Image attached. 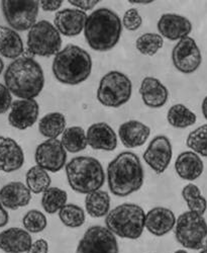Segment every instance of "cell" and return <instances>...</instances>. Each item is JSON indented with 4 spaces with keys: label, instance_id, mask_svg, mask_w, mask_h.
I'll return each mask as SVG.
<instances>
[{
    "label": "cell",
    "instance_id": "cell-43",
    "mask_svg": "<svg viewBox=\"0 0 207 253\" xmlns=\"http://www.w3.org/2000/svg\"><path fill=\"white\" fill-rule=\"evenodd\" d=\"M9 222V215L3 205L0 203V228L5 227Z\"/></svg>",
    "mask_w": 207,
    "mask_h": 253
},
{
    "label": "cell",
    "instance_id": "cell-34",
    "mask_svg": "<svg viewBox=\"0 0 207 253\" xmlns=\"http://www.w3.org/2000/svg\"><path fill=\"white\" fill-rule=\"evenodd\" d=\"M59 218L69 228H79L84 225L86 220L84 210L74 204H66L62 208L59 212Z\"/></svg>",
    "mask_w": 207,
    "mask_h": 253
},
{
    "label": "cell",
    "instance_id": "cell-31",
    "mask_svg": "<svg viewBox=\"0 0 207 253\" xmlns=\"http://www.w3.org/2000/svg\"><path fill=\"white\" fill-rule=\"evenodd\" d=\"M196 115L182 103L174 104L167 114L168 123L177 129H185L196 123Z\"/></svg>",
    "mask_w": 207,
    "mask_h": 253
},
{
    "label": "cell",
    "instance_id": "cell-11",
    "mask_svg": "<svg viewBox=\"0 0 207 253\" xmlns=\"http://www.w3.org/2000/svg\"><path fill=\"white\" fill-rule=\"evenodd\" d=\"M115 235L106 227L92 226L86 230L76 249V253H118Z\"/></svg>",
    "mask_w": 207,
    "mask_h": 253
},
{
    "label": "cell",
    "instance_id": "cell-27",
    "mask_svg": "<svg viewBox=\"0 0 207 253\" xmlns=\"http://www.w3.org/2000/svg\"><path fill=\"white\" fill-rule=\"evenodd\" d=\"M85 209L88 215L92 218L106 216L110 211V196L101 189L86 195Z\"/></svg>",
    "mask_w": 207,
    "mask_h": 253
},
{
    "label": "cell",
    "instance_id": "cell-37",
    "mask_svg": "<svg viewBox=\"0 0 207 253\" xmlns=\"http://www.w3.org/2000/svg\"><path fill=\"white\" fill-rule=\"evenodd\" d=\"M23 225L25 230L30 232V233L36 234L46 229L48 221L45 214L41 213L40 211L31 210L24 216Z\"/></svg>",
    "mask_w": 207,
    "mask_h": 253
},
{
    "label": "cell",
    "instance_id": "cell-5",
    "mask_svg": "<svg viewBox=\"0 0 207 253\" xmlns=\"http://www.w3.org/2000/svg\"><path fill=\"white\" fill-rule=\"evenodd\" d=\"M68 183L74 192L88 195L104 184L105 172L102 164L94 157L78 156L65 166Z\"/></svg>",
    "mask_w": 207,
    "mask_h": 253
},
{
    "label": "cell",
    "instance_id": "cell-35",
    "mask_svg": "<svg viewBox=\"0 0 207 253\" xmlns=\"http://www.w3.org/2000/svg\"><path fill=\"white\" fill-rule=\"evenodd\" d=\"M164 46L163 37L155 33H147L141 35L137 39L136 48L137 50L146 56L156 55Z\"/></svg>",
    "mask_w": 207,
    "mask_h": 253
},
{
    "label": "cell",
    "instance_id": "cell-46",
    "mask_svg": "<svg viewBox=\"0 0 207 253\" xmlns=\"http://www.w3.org/2000/svg\"><path fill=\"white\" fill-rule=\"evenodd\" d=\"M3 69H4V63H3L2 59H1V58H0V74H1V73H2Z\"/></svg>",
    "mask_w": 207,
    "mask_h": 253
},
{
    "label": "cell",
    "instance_id": "cell-23",
    "mask_svg": "<svg viewBox=\"0 0 207 253\" xmlns=\"http://www.w3.org/2000/svg\"><path fill=\"white\" fill-rule=\"evenodd\" d=\"M151 135L150 126L138 121H129L120 125L118 136L122 145L127 148H138L147 142Z\"/></svg>",
    "mask_w": 207,
    "mask_h": 253
},
{
    "label": "cell",
    "instance_id": "cell-38",
    "mask_svg": "<svg viewBox=\"0 0 207 253\" xmlns=\"http://www.w3.org/2000/svg\"><path fill=\"white\" fill-rule=\"evenodd\" d=\"M121 23L122 27L126 28L128 31L134 32L140 28L142 24V18L136 8H130L124 12Z\"/></svg>",
    "mask_w": 207,
    "mask_h": 253
},
{
    "label": "cell",
    "instance_id": "cell-13",
    "mask_svg": "<svg viewBox=\"0 0 207 253\" xmlns=\"http://www.w3.org/2000/svg\"><path fill=\"white\" fill-rule=\"evenodd\" d=\"M34 159L37 166L49 172H59L66 166L67 151L58 139H49L35 149Z\"/></svg>",
    "mask_w": 207,
    "mask_h": 253
},
{
    "label": "cell",
    "instance_id": "cell-17",
    "mask_svg": "<svg viewBox=\"0 0 207 253\" xmlns=\"http://www.w3.org/2000/svg\"><path fill=\"white\" fill-rule=\"evenodd\" d=\"M158 31L160 35L170 41L182 40L192 31V24L190 20L176 13H165L158 22Z\"/></svg>",
    "mask_w": 207,
    "mask_h": 253
},
{
    "label": "cell",
    "instance_id": "cell-42",
    "mask_svg": "<svg viewBox=\"0 0 207 253\" xmlns=\"http://www.w3.org/2000/svg\"><path fill=\"white\" fill-rule=\"evenodd\" d=\"M62 4H63L62 0H40L39 1V7L44 11H56Z\"/></svg>",
    "mask_w": 207,
    "mask_h": 253
},
{
    "label": "cell",
    "instance_id": "cell-41",
    "mask_svg": "<svg viewBox=\"0 0 207 253\" xmlns=\"http://www.w3.org/2000/svg\"><path fill=\"white\" fill-rule=\"evenodd\" d=\"M27 253H49V243L45 239H37L33 242Z\"/></svg>",
    "mask_w": 207,
    "mask_h": 253
},
{
    "label": "cell",
    "instance_id": "cell-39",
    "mask_svg": "<svg viewBox=\"0 0 207 253\" xmlns=\"http://www.w3.org/2000/svg\"><path fill=\"white\" fill-rule=\"evenodd\" d=\"M12 102L11 92L5 85L0 83V115L5 114L9 110Z\"/></svg>",
    "mask_w": 207,
    "mask_h": 253
},
{
    "label": "cell",
    "instance_id": "cell-36",
    "mask_svg": "<svg viewBox=\"0 0 207 253\" xmlns=\"http://www.w3.org/2000/svg\"><path fill=\"white\" fill-rule=\"evenodd\" d=\"M186 144L193 152L207 158V124L192 131L188 135Z\"/></svg>",
    "mask_w": 207,
    "mask_h": 253
},
{
    "label": "cell",
    "instance_id": "cell-14",
    "mask_svg": "<svg viewBox=\"0 0 207 253\" xmlns=\"http://www.w3.org/2000/svg\"><path fill=\"white\" fill-rule=\"evenodd\" d=\"M172 156L173 149L169 138L160 135L150 142L143 153V160L156 173L161 174L170 165Z\"/></svg>",
    "mask_w": 207,
    "mask_h": 253
},
{
    "label": "cell",
    "instance_id": "cell-12",
    "mask_svg": "<svg viewBox=\"0 0 207 253\" xmlns=\"http://www.w3.org/2000/svg\"><path fill=\"white\" fill-rule=\"evenodd\" d=\"M172 61L175 68L184 73H194L202 63V55L194 39L186 37L180 40L172 51Z\"/></svg>",
    "mask_w": 207,
    "mask_h": 253
},
{
    "label": "cell",
    "instance_id": "cell-45",
    "mask_svg": "<svg viewBox=\"0 0 207 253\" xmlns=\"http://www.w3.org/2000/svg\"><path fill=\"white\" fill-rule=\"evenodd\" d=\"M201 109H202V114H203L204 118L207 120V96H206V97L203 99V101H202Z\"/></svg>",
    "mask_w": 207,
    "mask_h": 253
},
{
    "label": "cell",
    "instance_id": "cell-40",
    "mask_svg": "<svg viewBox=\"0 0 207 253\" xmlns=\"http://www.w3.org/2000/svg\"><path fill=\"white\" fill-rule=\"evenodd\" d=\"M71 5L77 7V9L85 11L93 9L100 1L99 0H69L68 1Z\"/></svg>",
    "mask_w": 207,
    "mask_h": 253
},
{
    "label": "cell",
    "instance_id": "cell-28",
    "mask_svg": "<svg viewBox=\"0 0 207 253\" xmlns=\"http://www.w3.org/2000/svg\"><path fill=\"white\" fill-rule=\"evenodd\" d=\"M66 130V118L61 113H50L38 123V132L48 139H57Z\"/></svg>",
    "mask_w": 207,
    "mask_h": 253
},
{
    "label": "cell",
    "instance_id": "cell-16",
    "mask_svg": "<svg viewBox=\"0 0 207 253\" xmlns=\"http://www.w3.org/2000/svg\"><path fill=\"white\" fill-rule=\"evenodd\" d=\"M87 13L77 8H64L59 10L54 18V26L61 35L76 37L84 31Z\"/></svg>",
    "mask_w": 207,
    "mask_h": 253
},
{
    "label": "cell",
    "instance_id": "cell-3",
    "mask_svg": "<svg viewBox=\"0 0 207 253\" xmlns=\"http://www.w3.org/2000/svg\"><path fill=\"white\" fill-rule=\"evenodd\" d=\"M122 23L119 16L109 8H98L88 15L84 36L91 49L107 52L113 49L120 39Z\"/></svg>",
    "mask_w": 207,
    "mask_h": 253
},
{
    "label": "cell",
    "instance_id": "cell-20",
    "mask_svg": "<svg viewBox=\"0 0 207 253\" xmlns=\"http://www.w3.org/2000/svg\"><path fill=\"white\" fill-rule=\"evenodd\" d=\"M87 144L94 150L113 151L117 147V136L106 123L91 125L86 132Z\"/></svg>",
    "mask_w": 207,
    "mask_h": 253
},
{
    "label": "cell",
    "instance_id": "cell-24",
    "mask_svg": "<svg viewBox=\"0 0 207 253\" xmlns=\"http://www.w3.org/2000/svg\"><path fill=\"white\" fill-rule=\"evenodd\" d=\"M33 244L30 232L20 228H9L0 232V249L6 253L27 252Z\"/></svg>",
    "mask_w": 207,
    "mask_h": 253
},
{
    "label": "cell",
    "instance_id": "cell-10",
    "mask_svg": "<svg viewBox=\"0 0 207 253\" xmlns=\"http://www.w3.org/2000/svg\"><path fill=\"white\" fill-rule=\"evenodd\" d=\"M39 1L28 0V1H16V0H3L1 9L4 18L12 30L18 32L30 31L35 24L38 15Z\"/></svg>",
    "mask_w": 207,
    "mask_h": 253
},
{
    "label": "cell",
    "instance_id": "cell-25",
    "mask_svg": "<svg viewBox=\"0 0 207 253\" xmlns=\"http://www.w3.org/2000/svg\"><path fill=\"white\" fill-rule=\"evenodd\" d=\"M175 170L182 179L193 181L203 173L204 164L198 154L193 151H185L177 157Z\"/></svg>",
    "mask_w": 207,
    "mask_h": 253
},
{
    "label": "cell",
    "instance_id": "cell-9",
    "mask_svg": "<svg viewBox=\"0 0 207 253\" xmlns=\"http://www.w3.org/2000/svg\"><path fill=\"white\" fill-rule=\"evenodd\" d=\"M62 48L61 34L48 20H39L29 31L28 51L33 56H56Z\"/></svg>",
    "mask_w": 207,
    "mask_h": 253
},
{
    "label": "cell",
    "instance_id": "cell-2",
    "mask_svg": "<svg viewBox=\"0 0 207 253\" xmlns=\"http://www.w3.org/2000/svg\"><path fill=\"white\" fill-rule=\"evenodd\" d=\"M107 183L112 195L128 197L143 184V168L138 156L126 151L118 154L107 166Z\"/></svg>",
    "mask_w": 207,
    "mask_h": 253
},
{
    "label": "cell",
    "instance_id": "cell-32",
    "mask_svg": "<svg viewBox=\"0 0 207 253\" xmlns=\"http://www.w3.org/2000/svg\"><path fill=\"white\" fill-rule=\"evenodd\" d=\"M68 201V194L59 187H49L41 197V206L50 215L60 212Z\"/></svg>",
    "mask_w": 207,
    "mask_h": 253
},
{
    "label": "cell",
    "instance_id": "cell-7",
    "mask_svg": "<svg viewBox=\"0 0 207 253\" xmlns=\"http://www.w3.org/2000/svg\"><path fill=\"white\" fill-rule=\"evenodd\" d=\"M176 240L191 250L207 249V223L198 213L185 212L176 220L174 228Z\"/></svg>",
    "mask_w": 207,
    "mask_h": 253
},
{
    "label": "cell",
    "instance_id": "cell-1",
    "mask_svg": "<svg viewBox=\"0 0 207 253\" xmlns=\"http://www.w3.org/2000/svg\"><path fill=\"white\" fill-rule=\"evenodd\" d=\"M5 86L18 98L34 99L45 86L41 66L34 58L19 57L8 65L4 73Z\"/></svg>",
    "mask_w": 207,
    "mask_h": 253
},
{
    "label": "cell",
    "instance_id": "cell-30",
    "mask_svg": "<svg viewBox=\"0 0 207 253\" xmlns=\"http://www.w3.org/2000/svg\"><path fill=\"white\" fill-rule=\"evenodd\" d=\"M27 186L33 194L38 195L45 193L51 187V176L47 170L37 165L31 167L26 174Z\"/></svg>",
    "mask_w": 207,
    "mask_h": 253
},
{
    "label": "cell",
    "instance_id": "cell-48",
    "mask_svg": "<svg viewBox=\"0 0 207 253\" xmlns=\"http://www.w3.org/2000/svg\"><path fill=\"white\" fill-rule=\"evenodd\" d=\"M199 253H207V249H203V250H200Z\"/></svg>",
    "mask_w": 207,
    "mask_h": 253
},
{
    "label": "cell",
    "instance_id": "cell-8",
    "mask_svg": "<svg viewBox=\"0 0 207 253\" xmlns=\"http://www.w3.org/2000/svg\"><path fill=\"white\" fill-rule=\"evenodd\" d=\"M133 83L119 71H110L103 76L97 89L98 101L107 108H120L132 97Z\"/></svg>",
    "mask_w": 207,
    "mask_h": 253
},
{
    "label": "cell",
    "instance_id": "cell-19",
    "mask_svg": "<svg viewBox=\"0 0 207 253\" xmlns=\"http://www.w3.org/2000/svg\"><path fill=\"white\" fill-rule=\"evenodd\" d=\"M25 153L18 143L9 137L0 136V170L10 173L23 167Z\"/></svg>",
    "mask_w": 207,
    "mask_h": 253
},
{
    "label": "cell",
    "instance_id": "cell-18",
    "mask_svg": "<svg viewBox=\"0 0 207 253\" xmlns=\"http://www.w3.org/2000/svg\"><path fill=\"white\" fill-rule=\"evenodd\" d=\"M175 214L168 208L156 207L146 213L144 228L151 234L161 237L171 232L176 225Z\"/></svg>",
    "mask_w": 207,
    "mask_h": 253
},
{
    "label": "cell",
    "instance_id": "cell-4",
    "mask_svg": "<svg viewBox=\"0 0 207 253\" xmlns=\"http://www.w3.org/2000/svg\"><path fill=\"white\" fill-rule=\"evenodd\" d=\"M52 69L59 82L66 85H78L90 76L92 59L86 50L76 45H68L55 56Z\"/></svg>",
    "mask_w": 207,
    "mask_h": 253
},
{
    "label": "cell",
    "instance_id": "cell-44",
    "mask_svg": "<svg viewBox=\"0 0 207 253\" xmlns=\"http://www.w3.org/2000/svg\"><path fill=\"white\" fill-rule=\"evenodd\" d=\"M129 2L133 4H150L154 1L153 0H129Z\"/></svg>",
    "mask_w": 207,
    "mask_h": 253
},
{
    "label": "cell",
    "instance_id": "cell-6",
    "mask_svg": "<svg viewBox=\"0 0 207 253\" xmlns=\"http://www.w3.org/2000/svg\"><path fill=\"white\" fill-rule=\"evenodd\" d=\"M144 220L146 213L140 206L124 203L109 211L105 218V225L115 236L136 240L142 234Z\"/></svg>",
    "mask_w": 207,
    "mask_h": 253
},
{
    "label": "cell",
    "instance_id": "cell-47",
    "mask_svg": "<svg viewBox=\"0 0 207 253\" xmlns=\"http://www.w3.org/2000/svg\"><path fill=\"white\" fill-rule=\"evenodd\" d=\"M174 253H188V252H187V251H186V250L180 249V250H177V251H175Z\"/></svg>",
    "mask_w": 207,
    "mask_h": 253
},
{
    "label": "cell",
    "instance_id": "cell-15",
    "mask_svg": "<svg viewBox=\"0 0 207 253\" xmlns=\"http://www.w3.org/2000/svg\"><path fill=\"white\" fill-rule=\"evenodd\" d=\"M39 107L35 99H17L12 102L8 123L17 130H27L37 121Z\"/></svg>",
    "mask_w": 207,
    "mask_h": 253
},
{
    "label": "cell",
    "instance_id": "cell-33",
    "mask_svg": "<svg viewBox=\"0 0 207 253\" xmlns=\"http://www.w3.org/2000/svg\"><path fill=\"white\" fill-rule=\"evenodd\" d=\"M183 200L187 204V207L191 212L204 215L207 209V201L202 196L200 188L193 183L185 185L182 189Z\"/></svg>",
    "mask_w": 207,
    "mask_h": 253
},
{
    "label": "cell",
    "instance_id": "cell-29",
    "mask_svg": "<svg viewBox=\"0 0 207 253\" xmlns=\"http://www.w3.org/2000/svg\"><path fill=\"white\" fill-rule=\"evenodd\" d=\"M61 143L67 152L78 153L83 151L88 145L86 132L84 129L78 126H69L62 134Z\"/></svg>",
    "mask_w": 207,
    "mask_h": 253
},
{
    "label": "cell",
    "instance_id": "cell-22",
    "mask_svg": "<svg viewBox=\"0 0 207 253\" xmlns=\"http://www.w3.org/2000/svg\"><path fill=\"white\" fill-rule=\"evenodd\" d=\"M139 94L143 103L151 109H160L166 104L169 98V91L164 84L155 77L143 78Z\"/></svg>",
    "mask_w": 207,
    "mask_h": 253
},
{
    "label": "cell",
    "instance_id": "cell-21",
    "mask_svg": "<svg viewBox=\"0 0 207 253\" xmlns=\"http://www.w3.org/2000/svg\"><path fill=\"white\" fill-rule=\"evenodd\" d=\"M32 201V192L22 181H11L0 189V203L5 209L15 211L27 207Z\"/></svg>",
    "mask_w": 207,
    "mask_h": 253
},
{
    "label": "cell",
    "instance_id": "cell-26",
    "mask_svg": "<svg viewBox=\"0 0 207 253\" xmlns=\"http://www.w3.org/2000/svg\"><path fill=\"white\" fill-rule=\"evenodd\" d=\"M25 52L24 42L16 31L0 26V54L7 59H17Z\"/></svg>",
    "mask_w": 207,
    "mask_h": 253
}]
</instances>
